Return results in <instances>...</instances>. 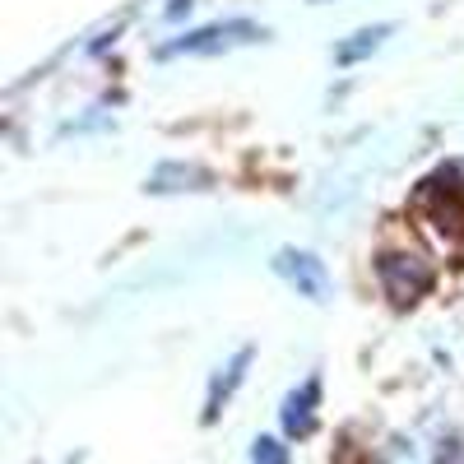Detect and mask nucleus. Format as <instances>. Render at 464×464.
<instances>
[{
	"mask_svg": "<svg viewBox=\"0 0 464 464\" xmlns=\"http://www.w3.org/2000/svg\"><path fill=\"white\" fill-rule=\"evenodd\" d=\"M376 279L395 302H418L432 288V265L422 256H404V251H381L376 256Z\"/></svg>",
	"mask_w": 464,
	"mask_h": 464,
	"instance_id": "obj_1",
	"label": "nucleus"
},
{
	"mask_svg": "<svg viewBox=\"0 0 464 464\" xmlns=\"http://www.w3.org/2000/svg\"><path fill=\"white\" fill-rule=\"evenodd\" d=\"M265 37V28H256L251 19H232V24H209L200 33H186L177 43L163 47V56H214V52H227V47H242V43H256Z\"/></svg>",
	"mask_w": 464,
	"mask_h": 464,
	"instance_id": "obj_2",
	"label": "nucleus"
},
{
	"mask_svg": "<svg viewBox=\"0 0 464 464\" xmlns=\"http://www.w3.org/2000/svg\"><path fill=\"white\" fill-rule=\"evenodd\" d=\"M275 269L312 302H325L330 297V275H325V260H316L312 251H279L275 256Z\"/></svg>",
	"mask_w": 464,
	"mask_h": 464,
	"instance_id": "obj_3",
	"label": "nucleus"
},
{
	"mask_svg": "<svg viewBox=\"0 0 464 464\" xmlns=\"http://www.w3.org/2000/svg\"><path fill=\"white\" fill-rule=\"evenodd\" d=\"M316 404H321V381L306 376L302 391H293L288 404H284V428H288V437H306V432L316 428Z\"/></svg>",
	"mask_w": 464,
	"mask_h": 464,
	"instance_id": "obj_4",
	"label": "nucleus"
},
{
	"mask_svg": "<svg viewBox=\"0 0 464 464\" xmlns=\"http://www.w3.org/2000/svg\"><path fill=\"white\" fill-rule=\"evenodd\" d=\"M385 33H391V24H376V28H362V33H353L358 37V43H343L334 56L343 61V65H353L358 56H367V52H376L381 43H385Z\"/></svg>",
	"mask_w": 464,
	"mask_h": 464,
	"instance_id": "obj_5",
	"label": "nucleus"
},
{
	"mask_svg": "<svg viewBox=\"0 0 464 464\" xmlns=\"http://www.w3.org/2000/svg\"><path fill=\"white\" fill-rule=\"evenodd\" d=\"M251 459H256V464H288V450H284L275 437H260L256 450H251Z\"/></svg>",
	"mask_w": 464,
	"mask_h": 464,
	"instance_id": "obj_6",
	"label": "nucleus"
}]
</instances>
